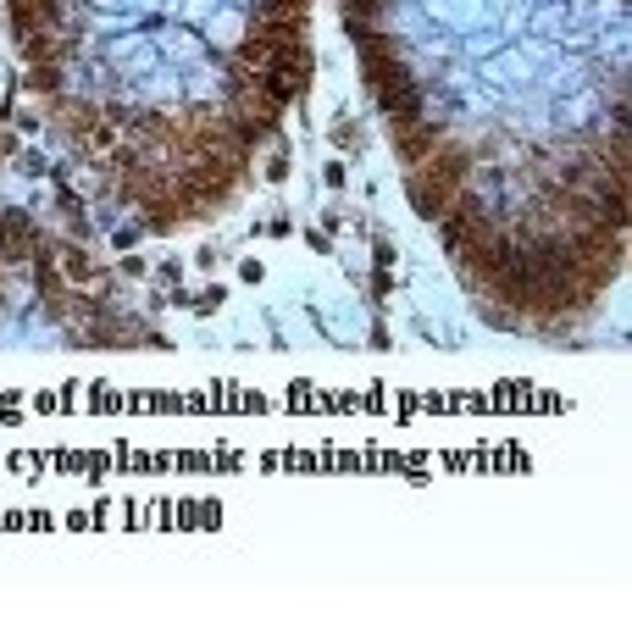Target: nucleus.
Returning a JSON list of instances; mask_svg holds the SVG:
<instances>
[{
  "instance_id": "nucleus-1",
  "label": "nucleus",
  "mask_w": 632,
  "mask_h": 632,
  "mask_svg": "<svg viewBox=\"0 0 632 632\" xmlns=\"http://www.w3.org/2000/svg\"><path fill=\"white\" fill-rule=\"evenodd\" d=\"M12 17H17L23 34H50L61 23V6L56 0H12Z\"/></svg>"
},
{
  "instance_id": "nucleus-2",
  "label": "nucleus",
  "mask_w": 632,
  "mask_h": 632,
  "mask_svg": "<svg viewBox=\"0 0 632 632\" xmlns=\"http://www.w3.org/2000/svg\"><path fill=\"white\" fill-rule=\"evenodd\" d=\"M67 277H73V284H95V261L84 250H67Z\"/></svg>"
},
{
  "instance_id": "nucleus-3",
  "label": "nucleus",
  "mask_w": 632,
  "mask_h": 632,
  "mask_svg": "<svg viewBox=\"0 0 632 632\" xmlns=\"http://www.w3.org/2000/svg\"><path fill=\"white\" fill-rule=\"evenodd\" d=\"M23 39H28V61H50V56H56V39H50V34H23Z\"/></svg>"
}]
</instances>
